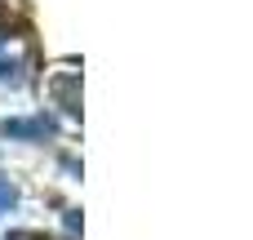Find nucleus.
Masks as SVG:
<instances>
[{
	"instance_id": "obj_1",
	"label": "nucleus",
	"mask_w": 253,
	"mask_h": 240,
	"mask_svg": "<svg viewBox=\"0 0 253 240\" xmlns=\"http://www.w3.org/2000/svg\"><path fill=\"white\" fill-rule=\"evenodd\" d=\"M53 98L62 102V111H80V102H76V71H62L53 80Z\"/></svg>"
},
{
	"instance_id": "obj_2",
	"label": "nucleus",
	"mask_w": 253,
	"mask_h": 240,
	"mask_svg": "<svg viewBox=\"0 0 253 240\" xmlns=\"http://www.w3.org/2000/svg\"><path fill=\"white\" fill-rule=\"evenodd\" d=\"M49 129H53L49 120H13V125H4V134H13V138L18 134H49Z\"/></svg>"
},
{
	"instance_id": "obj_3",
	"label": "nucleus",
	"mask_w": 253,
	"mask_h": 240,
	"mask_svg": "<svg viewBox=\"0 0 253 240\" xmlns=\"http://www.w3.org/2000/svg\"><path fill=\"white\" fill-rule=\"evenodd\" d=\"M0 80H9V85H18V58L0 45Z\"/></svg>"
},
{
	"instance_id": "obj_4",
	"label": "nucleus",
	"mask_w": 253,
	"mask_h": 240,
	"mask_svg": "<svg viewBox=\"0 0 253 240\" xmlns=\"http://www.w3.org/2000/svg\"><path fill=\"white\" fill-rule=\"evenodd\" d=\"M9 240H36V236H9Z\"/></svg>"
}]
</instances>
